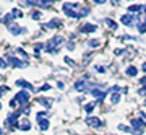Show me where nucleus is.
Masks as SVG:
<instances>
[{"instance_id":"obj_14","label":"nucleus","mask_w":146,"mask_h":135,"mask_svg":"<svg viewBox=\"0 0 146 135\" xmlns=\"http://www.w3.org/2000/svg\"><path fill=\"white\" fill-rule=\"evenodd\" d=\"M54 2H49V0H37L34 2V7H39V8H46V7H52Z\"/></svg>"},{"instance_id":"obj_25","label":"nucleus","mask_w":146,"mask_h":135,"mask_svg":"<svg viewBox=\"0 0 146 135\" xmlns=\"http://www.w3.org/2000/svg\"><path fill=\"white\" fill-rule=\"evenodd\" d=\"M120 101V94L119 93H114L112 94V104H117Z\"/></svg>"},{"instance_id":"obj_17","label":"nucleus","mask_w":146,"mask_h":135,"mask_svg":"<svg viewBox=\"0 0 146 135\" xmlns=\"http://www.w3.org/2000/svg\"><path fill=\"white\" fill-rule=\"evenodd\" d=\"M18 129H21V130H29V129H31V124H29V120H28V119H23L20 124H18Z\"/></svg>"},{"instance_id":"obj_32","label":"nucleus","mask_w":146,"mask_h":135,"mask_svg":"<svg viewBox=\"0 0 146 135\" xmlns=\"http://www.w3.org/2000/svg\"><path fill=\"white\" fill-rule=\"evenodd\" d=\"M2 68H7V62H5V59H2Z\"/></svg>"},{"instance_id":"obj_27","label":"nucleus","mask_w":146,"mask_h":135,"mask_svg":"<svg viewBox=\"0 0 146 135\" xmlns=\"http://www.w3.org/2000/svg\"><path fill=\"white\" fill-rule=\"evenodd\" d=\"M96 72L104 73V72H106V67H104V65H98V67H96Z\"/></svg>"},{"instance_id":"obj_24","label":"nucleus","mask_w":146,"mask_h":135,"mask_svg":"<svg viewBox=\"0 0 146 135\" xmlns=\"http://www.w3.org/2000/svg\"><path fill=\"white\" fill-rule=\"evenodd\" d=\"M93 109H94V103H88L84 106V111L86 112H93Z\"/></svg>"},{"instance_id":"obj_7","label":"nucleus","mask_w":146,"mask_h":135,"mask_svg":"<svg viewBox=\"0 0 146 135\" xmlns=\"http://www.w3.org/2000/svg\"><path fill=\"white\" fill-rule=\"evenodd\" d=\"M8 31H10L11 34L18 36V34H25V33H26V28H21V26L15 25V23H10V25H8Z\"/></svg>"},{"instance_id":"obj_13","label":"nucleus","mask_w":146,"mask_h":135,"mask_svg":"<svg viewBox=\"0 0 146 135\" xmlns=\"http://www.w3.org/2000/svg\"><path fill=\"white\" fill-rule=\"evenodd\" d=\"M16 85H18V86H21V88H26L28 91H33V90H34V86H33L31 83H28L26 80H18V82H16Z\"/></svg>"},{"instance_id":"obj_8","label":"nucleus","mask_w":146,"mask_h":135,"mask_svg":"<svg viewBox=\"0 0 146 135\" xmlns=\"http://www.w3.org/2000/svg\"><path fill=\"white\" fill-rule=\"evenodd\" d=\"M89 94H93L94 98H98L99 101H104L107 91H102V90H99V88H91L89 90Z\"/></svg>"},{"instance_id":"obj_1","label":"nucleus","mask_w":146,"mask_h":135,"mask_svg":"<svg viewBox=\"0 0 146 135\" xmlns=\"http://www.w3.org/2000/svg\"><path fill=\"white\" fill-rule=\"evenodd\" d=\"M62 11L70 18H83L89 13V8H81V5L76 2H65L62 5Z\"/></svg>"},{"instance_id":"obj_12","label":"nucleus","mask_w":146,"mask_h":135,"mask_svg":"<svg viewBox=\"0 0 146 135\" xmlns=\"http://www.w3.org/2000/svg\"><path fill=\"white\" fill-rule=\"evenodd\" d=\"M146 10V5H141V3H138V5H131V7H128V11L130 13H136V11H145Z\"/></svg>"},{"instance_id":"obj_18","label":"nucleus","mask_w":146,"mask_h":135,"mask_svg":"<svg viewBox=\"0 0 146 135\" xmlns=\"http://www.w3.org/2000/svg\"><path fill=\"white\" fill-rule=\"evenodd\" d=\"M125 73L128 75V77H136V75H138V68L131 65V67H128V68L125 70Z\"/></svg>"},{"instance_id":"obj_20","label":"nucleus","mask_w":146,"mask_h":135,"mask_svg":"<svg viewBox=\"0 0 146 135\" xmlns=\"http://www.w3.org/2000/svg\"><path fill=\"white\" fill-rule=\"evenodd\" d=\"M138 31H140V33H146V16H145V20L138 25Z\"/></svg>"},{"instance_id":"obj_21","label":"nucleus","mask_w":146,"mask_h":135,"mask_svg":"<svg viewBox=\"0 0 146 135\" xmlns=\"http://www.w3.org/2000/svg\"><path fill=\"white\" fill-rule=\"evenodd\" d=\"M11 15H13V18H23V13H21L18 8H13V10H11Z\"/></svg>"},{"instance_id":"obj_15","label":"nucleus","mask_w":146,"mask_h":135,"mask_svg":"<svg viewBox=\"0 0 146 135\" xmlns=\"http://www.w3.org/2000/svg\"><path fill=\"white\" fill-rule=\"evenodd\" d=\"M96 29H98L96 25H89V23H86V25L81 26V33H94Z\"/></svg>"},{"instance_id":"obj_19","label":"nucleus","mask_w":146,"mask_h":135,"mask_svg":"<svg viewBox=\"0 0 146 135\" xmlns=\"http://www.w3.org/2000/svg\"><path fill=\"white\" fill-rule=\"evenodd\" d=\"M104 23H106L107 26H109V28H112V29H117V23H115L114 20H110V18H106Z\"/></svg>"},{"instance_id":"obj_23","label":"nucleus","mask_w":146,"mask_h":135,"mask_svg":"<svg viewBox=\"0 0 146 135\" xmlns=\"http://www.w3.org/2000/svg\"><path fill=\"white\" fill-rule=\"evenodd\" d=\"M37 103H41V104H44V106H46V108H50V103H52V101H49V99H37Z\"/></svg>"},{"instance_id":"obj_22","label":"nucleus","mask_w":146,"mask_h":135,"mask_svg":"<svg viewBox=\"0 0 146 135\" xmlns=\"http://www.w3.org/2000/svg\"><path fill=\"white\" fill-rule=\"evenodd\" d=\"M88 46H89V47H99V46H101V42L98 41V39H91V41L88 42Z\"/></svg>"},{"instance_id":"obj_4","label":"nucleus","mask_w":146,"mask_h":135,"mask_svg":"<svg viewBox=\"0 0 146 135\" xmlns=\"http://www.w3.org/2000/svg\"><path fill=\"white\" fill-rule=\"evenodd\" d=\"M36 119H37V124H39L41 130H47V129H49L50 122H49V119H47V112H37Z\"/></svg>"},{"instance_id":"obj_11","label":"nucleus","mask_w":146,"mask_h":135,"mask_svg":"<svg viewBox=\"0 0 146 135\" xmlns=\"http://www.w3.org/2000/svg\"><path fill=\"white\" fill-rule=\"evenodd\" d=\"M135 18L136 16H131V15H125V16H122V23L125 26H131L133 23H135Z\"/></svg>"},{"instance_id":"obj_2","label":"nucleus","mask_w":146,"mask_h":135,"mask_svg":"<svg viewBox=\"0 0 146 135\" xmlns=\"http://www.w3.org/2000/svg\"><path fill=\"white\" fill-rule=\"evenodd\" d=\"M62 44H63V37L57 34V36H54L52 39L46 44V51L49 52V54H57Z\"/></svg>"},{"instance_id":"obj_31","label":"nucleus","mask_w":146,"mask_h":135,"mask_svg":"<svg viewBox=\"0 0 146 135\" xmlns=\"http://www.w3.org/2000/svg\"><path fill=\"white\" fill-rule=\"evenodd\" d=\"M94 3H98V5H102V3H106L104 0H94Z\"/></svg>"},{"instance_id":"obj_34","label":"nucleus","mask_w":146,"mask_h":135,"mask_svg":"<svg viewBox=\"0 0 146 135\" xmlns=\"http://www.w3.org/2000/svg\"><path fill=\"white\" fill-rule=\"evenodd\" d=\"M141 70H143V72H145V73H146V62H145V63H143V65H141Z\"/></svg>"},{"instance_id":"obj_3","label":"nucleus","mask_w":146,"mask_h":135,"mask_svg":"<svg viewBox=\"0 0 146 135\" xmlns=\"http://www.w3.org/2000/svg\"><path fill=\"white\" fill-rule=\"evenodd\" d=\"M28 101H29V93H28V91H20V93H16L15 98L10 101V106L11 108H15L16 104H20V106L25 108V104H26Z\"/></svg>"},{"instance_id":"obj_28","label":"nucleus","mask_w":146,"mask_h":135,"mask_svg":"<svg viewBox=\"0 0 146 135\" xmlns=\"http://www.w3.org/2000/svg\"><path fill=\"white\" fill-rule=\"evenodd\" d=\"M49 88H50V85H44V86H41V91H47Z\"/></svg>"},{"instance_id":"obj_33","label":"nucleus","mask_w":146,"mask_h":135,"mask_svg":"<svg viewBox=\"0 0 146 135\" xmlns=\"http://www.w3.org/2000/svg\"><path fill=\"white\" fill-rule=\"evenodd\" d=\"M122 52H123V49H117V51H115V55H119V54H122Z\"/></svg>"},{"instance_id":"obj_16","label":"nucleus","mask_w":146,"mask_h":135,"mask_svg":"<svg viewBox=\"0 0 146 135\" xmlns=\"http://www.w3.org/2000/svg\"><path fill=\"white\" fill-rule=\"evenodd\" d=\"M57 26H60V20H52V21H49L47 25H44L42 26V29H52V28H57Z\"/></svg>"},{"instance_id":"obj_6","label":"nucleus","mask_w":146,"mask_h":135,"mask_svg":"<svg viewBox=\"0 0 146 135\" xmlns=\"http://www.w3.org/2000/svg\"><path fill=\"white\" fill-rule=\"evenodd\" d=\"M8 62H10L11 67H15V68H25L28 65V62H25V60H18V59L13 57V55H8Z\"/></svg>"},{"instance_id":"obj_29","label":"nucleus","mask_w":146,"mask_h":135,"mask_svg":"<svg viewBox=\"0 0 146 135\" xmlns=\"http://www.w3.org/2000/svg\"><path fill=\"white\" fill-rule=\"evenodd\" d=\"M57 86H58V90H63V88H65V85H63L62 82H58V83H57Z\"/></svg>"},{"instance_id":"obj_5","label":"nucleus","mask_w":146,"mask_h":135,"mask_svg":"<svg viewBox=\"0 0 146 135\" xmlns=\"http://www.w3.org/2000/svg\"><path fill=\"white\" fill-rule=\"evenodd\" d=\"M25 112V109H21V111H15L13 114H10L8 117H7V120H5V124L7 125H10V127H13V125H16V122H18V117H20L21 114Z\"/></svg>"},{"instance_id":"obj_26","label":"nucleus","mask_w":146,"mask_h":135,"mask_svg":"<svg viewBox=\"0 0 146 135\" xmlns=\"http://www.w3.org/2000/svg\"><path fill=\"white\" fill-rule=\"evenodd\" d=\"M41 11H33V15H31V18L33 20H41Z\"/></svg>"},{"instance_id":"obj_9","label":"nucleus","mask_w":146,"mask_h":135,"mask_svg":"<svg viewBox=\"0 0 146 135\" xmlns=\"http://www.w3.org/2000/svg\"><path fill=\"white\" fill-rule=\"evenodd\" d=\"M75 90L76 91H89V83L86 80H78L75 83Z\"/></svg>"},{"instance_id":"obj_35","label":"nucleus","mask_w":146,"mask_h":135,"mask_svg":"<svg viewBox=\"0 0 146 135\" xmlns=\"http://www.w3.org/2000/svg\"><path fill=\"white\" fill-rule=\"evenodd\" d=\"M141 85H146V77H145V78H141Z\"/></svg>"},{"instance_id":"obj_10","label":"nucleus","mask_w":146,"mask_h":135,"mask_svg":"<svg viewBox=\"0 0 146 135\" xmlns=\"http://www.w3.org/2000/svg\"><path fill=\"white\" fill-rule=\"evenodd\" d=\"M86 122H88V125H91V127H96V129L102 127V120L98 119V117H88V119H86Z\"/></svg>"},{"instance_id":"obj_30","label":"nucleus","mask_w":146,"mask_h":135,"mask_svg":"<svg viewBox=\"0 0 146 135\" xmlns=\"http://www.w3.org/2000/svg\"><path fill=\"white\" fill-rule=\"evenodd\" d=\"M138 94H146V86H145V88H141L140 91H138Z\"/></svg>"}]
</instances>
